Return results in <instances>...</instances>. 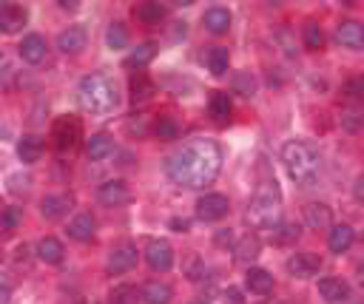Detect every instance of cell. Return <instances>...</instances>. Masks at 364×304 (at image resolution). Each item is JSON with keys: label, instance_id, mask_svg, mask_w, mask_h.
Returning a JSON list of instances; mask_svg holds the SVG:
<instances>
[{"label": "cell", "instance_id": "11", "mask_svg": "<svg viewBox=\"0 0 364 304\" xmlns=\"http://www.w3.org/2000/svg\"><path fill=\"white\" fill-rule=\"evenodd\" d=\"M97 199L103 205H108V208H117V205H126L131 199V191H129V185L123 179H108V182H103V185H100Z\"/></svg>", "mask_w": 364, "mask_h": 304}, {"label": "cell", "instance_id": "24", "mask_svg": "<svg viewBox=\"0 0 364 304\" xmlns=\"http://www.w3.org/2000/svg\"><path fill=\"white\" fill-rule=\"evenodd\" d=\"M245 287L251 293H256V296H267L273 290V276L267 270H262V267H251L245 273Z\"/></svg>", "mask_w": 364, "mask_h": 304}, {"label": "cell", "instance_id": "22", "mask_svg": "<svg viewBox=\"0 0 364 304\" xmlns=\"http://www.w3.org/2000/svg\"><path fill=\"white\" fill-rule=\"evenodd\" d=\"M231 111H233L231 94H225V91H214V94H210V100H208V114L214 117V123H228Z\"/></svg>", "mask_w": 364, "mask_h": 304}, {"label": "cell", "instance_id": "29", "mask_svg": "<svg viewBox=\"0 0 364 304\" xmlns=\"http://www.w3.org/2000/svg\"><path fill=\"white\" fill-rule=\"evenodd\" d=\"M129 91H131V100L134 103H145L151 94H154V83H151V77L145 71H137L129 83Z\"/></svg>", "mask_w": 364, "mask_h": 304}, {"label": "cell", "instance_id": "2", "mask_svg": "<svg viewBox=\"0 0 364 304\" xmlns=\"http://www.w3.org/2000/svg\"><path fill=\"white\" fill-rule=\"evenodd\" d=\"M245 219L251 228H276L282 222V194L273 179H262L256 185Z\"/></svg>", "mask_w": 364, "mask_h": 304}, {"label": "cell", "instance_id": "26", "mask_svg": "<svg viewBox=\"0 0 364 304\" xmlns=\"http://www.w3.org/2000/svg\"><path fill=\"white\" fill-rule=\"evenodd\" d=\"M94 217L91 214H77L72 222H69V236L77 239V242H91L94 239Z\"/></svg>", "mask_w": 364, "mask_h": 304}, {"label": "cell", "instance_id": "31", "mask_svg": "<svg viewBox=\"0 0 364 304\" xmlns=\"http://www.w3.org/2000/svg\"><path fill=\"white\" fill-rule=\"evenodd\" d=\"M154 54H157V46H154V43L137 46V49L126 57V69H142V66H148L151 60H154Z\"/></svg>", "mask_w": 364, "mask_h": 304}, {"label": "cell", "instance_id": "8", "mask_svg": "<svg viewBox=\"0 0 364 304\" xmlns=\"http://www.w3.org/2000/svg\"><path fill=\"white\" fill-rule=\"evenodd\" d=\"M134 264H137V248L131 245V242H123V245L111 248L106 270L111 273V276H119V273H129Z\"/></svg>", "mask_w": 364, "mask_h": 304}, {"label": "cell", "instance_id": "19", "mask_svg": "<svg viewBox=\"0 0 364 304\" xmlns=\"http://www.w3.org/2000/svg\"><path fill=\"white\" fill-rule=\"evenodd\" d=\"M202 23L210 35H225L231 28V12L222 9V6H210L205 15H202Z\"/></svg>", "mask_w": 364, "mask_h": 304}, {"label": "cell", "instance_id": "44", "mask_svg": "<svg viewBox=\"0 0 364 304\" xmlns=\"http://www.w3.org/2000/svg\"><path fill=\"white\" fill-rule=\"evenodd\" d=\"M0 304H12V290L6 285H0Z\"/></svg>", "mask_w": 364, "mask_h": 304}, {"label": "cell", "instance_id": "48", "mask_svg": "<svg viewBox=\"0 0 364 304\" xmlns=\"http://www.w3.org/2000/svg\"><path fill=\"white\" fill-rule=\"evenodd\" d=\"M191 304H208V301H191Z\"/></svg>", "mask_w": 364, "mask_h": 304}, {"label": "cell", "instance_id": "45", "mask_svg": "<svg viewBox=\"0 0 364 304\" xmlns=\"http://www.w3.org/2000/svg\"><path fill=\"white\" fill-rule=\"evenodd\" d=\"M60 9H77V0H60Z\"/></svg>", "mask_w": 364, "mask_h": 304}, {"label": "cell", "instance_id": "47", "mask_svg": "<svg viewBox=\"0 0 364 304\" xmlns=\"http://www.w3.org/2000/svg\"><path fill=\"white\" fill-rule=\"evenodd\" d=\"M358 285H361V290H364V270L358 273Z\"/></svg>", "mask_w": 364, "mask_h": 304}, {"label": "cell", "instance_id": "38", "mask_svg": "<svg viewBox=\"0 0 364 304\" xmlns=\"http://www.w3.org/2000/svg\"><path fill=\"white\" fill-rule=\"evenodd\" d=\"M23 222V208H3L0 210V228L15 230Z\"/></svg>", "mask_w": 364, "mask_h": 304}, {"label": "cell", "instance_id": "1", "mask_svg": "<svg viewBox=\"0 0 364 304\" xmlns=\"http://www.w3.org/2000/svg\"><path fill=\"white\" fill-rule=\"evenodd\" d=\"M222 171V148L214 140H191L165 162V174L179 188H205Z\"/></svg>", "mask_w": 364, "mask_h": 304}, {"label": "cell", "instance_id": "36", "mask_svg": "<svg viewBox=\"0 0 364 304\" xmlns=\"http://www.w3.org/2000/svg\"><path fill=\"white\" fill-rule=\"evenodd\" d=\"M305 46L313 49V51L324 49V32H322L319 23H308V26H305Z\"/></svg>", "mask_w": 364, "mask_h": 304}, {"label": "cell", "instance_id": "27", "mask_svg": "<svg viewBox=\"0 0 364 304\" xmlns=\"http://www.w3.org/2000/svg\"><path fill=\"white\" fill-rule=\"evenodd\" d=\"M205 63H208L210 74L222 77V74H228V63H231V54H228V49H225V46H210V49L205 51Z\"/></svg>", "mask_w": 364, "mask_h": 304}, {"label": "cell", "instance_id": "39", "mask_svg": "<svg viewBox=\"0 0 364 304\" xmlns=\"http://www.w3.org/2000/svg\"><path fill=\"white\" fill-rule=\"evenodd\" d=\"M342 97H347V100H361V97H364V77H350V80L342 85Z\"/></svg>", "mask_w": 364, "mask_h": 304}, {"label": "cell", "instance_id": "25", "mask_svg": "<svg viewBox=\"0 0 364 304\" xmlns=\"http://www.w3.org/2000/svg\"><path fill=\"white\" fill-rule=\"evenodd\" d=\"M353 239H356V233H353L350 225H336L330 230V236H327V248L333 253H347L350 245H353Z\"/></svg>", "mask_w": 364, "mask_h": 304}, {"label": "cell", "instance_id": "50", "mask_svg": "<svg viewBox=\"0 0 364 304\" xmlns=\"http://www.w3.org/2000/svg\"><path fill=\"white\" fill-rule=\"evenodd\" d=\"M0 262H3V253H0Z\"/></svg>", "mask_w": 364, "mask_h": 304}, {"label": "cell", "instance_id": "35", "mask_svg": "<svg viewBox=\"0 0 364 304\" xmlns=\"http://www.w3.org/2000/svg\"><path fill=\"white\" fill-rule=\"evenodd\" d=\"M299 239V225H276L273 228V242L276 245H290V242H296Z\"/></svg>", "mask_w": 364, "mask_h": 304}, {"label": "cell", "instance_id": "18", "mask_svg": "<svg viewBox=\"0 0 364 304\" xmlns=\"http://www.w3.org/2000/svg\"><path fill=\"white\" fill-rule=\"evenodd\" d=\"M336 40L347 49H361L364 46V26L356 23V20H345L339 28H336Z\"/></svg>", "mask_w": 364, "mask_h": 304}, {"label": "cell", "instance_id": "15", "mask_svg": "<svg viewBox=\"0 0 364 304\" xmlns=\"http://www.w3.org/2000/svg\"><path fill=\"white\" fill-rule=\"evenodd\" d=\"M259 253H262V242H259V236H254V233H245V236H242L236 245H233V259H236L239 264H251L254 259H259Z\"/></svg>", "mask_w": 364, "mask_h": 304}, {"label": "cell", "instance_id": "5", "mask_svg": "<svg viewBox=\"0 0 364 304\" xmlns=\"http://www.w3.org/2000/svg\"><path fill=\"white\" fill-rule=\"evenodd\" d=\"M51 140H54V148L57 151H74L83 140V126H80V119L74 117H60L54 119V126H51Z\"/></svg>", "mask_w": 364, "mask_h": 304}, {"label": "cell", "instance_id": "49", "mask_svg": "<svg viewBox=\"0 0 364 304\" xmlns=\"http://www.w3.org/2000/svg\"><path fill=\"white\" fill-rule=\"evenodd\" d=\"M361 245H364V233H361Z\"/></svg>", "mask_w": 364, "mask_h": 304}, {"label": "cell", "instance_id": "46", "mask_svg": "<svg viewBox=\"0 0 364 304\" xmlns=\"http://www.w3.org/2000/svg\"><path fill=\"white\" fill-rule=\"evenodd\" d=\"M3 69H6V54L0 51V71H3Z\"/></svg>", "mask_w": 364, "mask_h": 304}, {"label": "cell", "instance_id": "20", "mask_svg": "<svg viewBox=\"0 0 364 304\" xmlns=\"http://www.w3.org/2000/svg\"><path fill=\"white\" fill-rule=\"evenodd\" d=\"M38 256H40V262H46V264H60V262H63V256H66V248H63V242H60V239L43 236V239L38 242Z\"/></svg>", "mask_w": 364, "mask_h": 304}, {"label": "cell", "instance_id": "40", "mask_svg": "<svg viewBox=\"0 0 364 304\" xmlns=\"http://www.w3.org/2000/svg\"><path fill=\"white\" fill-rule=\"evenodd\" d=\"M111 304H137V290L134 287H117L111 296Z\"/></svg>", "mask_w": 364, "mask_h": 304}, {"label": "cell", "instance_id": "32", "mask_svg": "<svg viewBox=\"0 0 364 304\" xmlns=\"http://www.w3.org/2000/svg\"><path fill=\"white\" fill-rule=\"evenodd\" d=\"M106 43L108 49H126L129 46V28L123 23H111L106 32Z\"/></svg>", "mask_w": 364, "mask_h": 304}, {"label": "cell", "instance_id": "17", "mask_svg": "<svg viewBox=\"0 0 364 304\" xmlns=\"http://www.w3.org/2000/svg\"><path fill=\"white\" fill-rule=\"evenodd\" d=\"M69 208H72V196H66V194H51V196H43L40 214H43L46 219H60V217L69 214Z\"/></svg>", "mask_w": 364, "mask_h": 304}, {"label": "cell", "instance_id": "43", "mask_svg": "<svg viewBox=\"0 0 364 304\" xmlns=\"http://www.w3.org/2000/svg\"><path fill=\"white\" fill-rule=\"evenodd\" d=\"M171 228H174L176 233H185V230H188V219H171Z\"/></svg>", "mask_w": 364, "mask_h": 304}, {"label": "cell", "instance_id": "42", "mask_svg": "<svg viewBox=\"0 0 364 304\" xmlns=\"http://www.w3.org/2000/svg\"><path fill=\"white\" fill-rule=\"evenodd\" d=\"M353 196H356L358 202H364V176H358V179H356V185H353Z\"/></svg>", "mask_w": 364, "mask_h": 304}, {"label": "cell", "instance_id": "4", "mask_svg": "<svg viewBox=\"0 0 364 304\" xmlns=\"http://www.w3.org/2000/svg\"><path fill=\"white\" fill-rule=\"evenodd\" d=\"M282 162H285L288 176L296 182V185H301V188H308L311 182L319 176V165H322L319 151H316L311 142H305V140H290V142H285V148H282Z\"/></svg>", "mask_w": 364, "mask_h": 304}, {"label": "cell", "instance_id": "7", "mask_svg": "<svg viewBox=\"0 0 364 304\" xmlns=\"http://www.w3.org/2000/svg\"><path fill=\"white\" fill-rule=\"evenodd\" d=\"M228 210H231V202L228 196L222 194H205L199 202H197V217L202 222H217L222 217H228Z\"/></svg>", "mask_w": 364, "mask_h": 304}, {"label": "cell", "instance_id": "13", "mask_svg": "<svg viewBox=\"0 0 364 304\" xmlns=\"http://www.w3.org/2000/svg\"><path fill=\"white\" fill-rule=\"evenodd\" d=\"M17 51H20V57L26 60L28 66H38V63H43V60H46L49 46H46V37H40V35H26Z\"/></svg>", "mask_w": 364, "mask_h": 304}, {"label": "cell", "instance_id": "28", "mask_svg": "<svg viewBox=\"0 0 364 304\" xmlns=\"http://www.w3.org/2000/svg\"><path fill=\"white\" fill-rule=\"evenodd\" d=\"M171 298H174V290L165 282H148L142 287V301L145 304H171Z\"/></svg>", "mask_w": 364, "mask_h": 304}, {"label": "cell", "instance_id": "37", "mask_svg": "<svg viewBox=\"0 0 364 304\" xmlns=\"http://www.w3.org/2000/svg\"><path fill=\"white\" fill-rule=\"evenodd\" d=\"M154 134H157L160 140H176V134H179V126L174 123L171 117H160L157 123H154Z\"/></svg>", "mask_w": 364, "mask_h": 304}, {"label": "cell", "instance_id": "6", "mask_svg": "<svg viewBox=\"0 0 364 304\" xmlns=\"http://www.w3.org/2000/svg\"><path fill=\"white\" fill-rule=\"evenodd\" d=\"M145 262L151 270L157 273H168L174 267V248L168 245L165 239H151L145 248Z\"/></svg>", "mask_w": 364, "mask_h": 304}, {"label": "cell", "instance_id": "12", "mask_svg": "<svg viewBox=\"0 0 364 304\" xmlns=\"http://www.w3.org/2000/svg\"><path fill=\"white\" fill-rule=\"evenodd\" d=\"M85 43H88V35L83 26H69L57 35V49L63 54H80L85 49Z\"/></svg>", "mask_w": 364, "mask_h": 304}, {"label": "cell", "instance_id": "9", "mask_svg": "<svg viewBox=\"0 0 364 304\" xmlns=\"http://www.w3.org/2000/svg\"><path fill=\"white\" fill-rule=\"evenodd\" d=\"M319 270H322V259L316 253H311V251L293 253L288 259V273H290V276H296V279H313Z\"/></svg>", "mask_w": 364, "mask_h": 304}, {"label": "cell", "instance_id": "21", "mask_svg": "<svg viewBox=\"0 0 364 304\" xmlns=\"http://www.w3.org/2000/svg\"><path fill=\"white\" fill-rule=\"evenodd\" d=\"M85 154H88V160H94V162L108 160V157L114 154V140H111L108 134H94V137H88Z\"/></svg>", "mask_w": 364, "mask_h": 304}, {"label": "cell", "instance_id": "23", "mask_svg": "<svg viewBox=\"0 0 364 304\" xmlns=\"http://www.w3.org/2000/svg\"><path fill=\"white\" fill-rule=\"evenodd\" d=\"M319 296H322L324 301H330V304H339V301H347V298H350V287H347V282H342V279H322V282H319Z\"/></svg>", "mask_w": 364, "mask_h": 304}, {"label": "cell", "instance_id": "14", "mask_svg": "<svg viewBox=\"0 0 364 304\" xmlns=\"http://www.w3.org/2000/svg\"><path fill=\"white\" fill-rule=\"evenodd\" d=\"M43 151H46V145H43V140L35 137V134H26V137H20V142H17V157H20L23 165H35V162H40Z\"/></svg>", "mask_w": 364, "mask_h": 304}, {"label": "cell", "instance_id": "33", "mask_svg": "<svg viewBox=\"0 0 364 304\" xmlns=\"http://www.w3.org/2000/svg\"><path fill=\"white\" fill-rule=\"evenodd\" d=\"M233 91L242 94V97H254L256 94V77L251 71H239L233 77Z\"/></svg>", "mask_w": 364, "mask_h": 304}, {"label": "cell", "instance_id": "34", "mask_svg": "<svg viewBox=\"0 0 364 304\" xmlns=\"http://www.w3.org/2000/svg\"><path fill=\"white\" fill-rule=\"evenodd\" d=\"M342 128L350 131V134L361 131V128H364V111H356V108L342 111Z\"/></svg>", "mask_w": 364, "mask_h": 304}, {"label": "cell", "instance_id": "16", "mask_svg": "<svg viewBox=\"0 0 364 304\" xmlns=\"http://www.w3.org/2000/svg\"><path fill=\"white\" fill-rule=\"evenodd\" d=\"M305 222L313 230H324L333 225V210L324 202H308L305 205Z\"/></svg>", "mask_w": 364, "mask_h": 304}, {"label": "cell", "instance_id": "3", "mask_svg": "<svg viewBox=\"0 0 364 304\" xmlns=\"http://www.w3.org/2000/svg\"><path fill=\"white\" fill-rule=\"evenodd\" d=\"M77 100H80V108L88 111V114H111L119 103V94H117V85L111 83V77L106 74H88L80 80L77 85Z\"/></svg>", "mask_w": 364, "mask_h": 304}, {"label": "cell", "instance_id": "41", "mask_svg": "<svg viewBox=\"0 0 364 304\" xmlns=\"http://www.w3.org/2000/svg\"><path fill=\"white\" fill-rule=\"evenodd\" d=\"M9 191H12V194H26V191H28V176L15 174V176L9 179Z\"/></svg>", "mask_w": 364, "mask_h": 304}, {"label": "cell", "instance_id": "30", "mask_svg": "<svg viewBox=\"0 0 364 304\" xmlns=\"http://www.w3.org/2000/svg\"><path fill=\"white\" fill-rule=\"evenodd\" d=\"M134 17H137V23H142V26H157V23L165 17V9H163L160 3H137V6H134Z\"/></svg>", "mask_w": 364, "mask_h": 304}, {"label": "cell", "instance_id": "10", "mask_svg": "<svg viewBox=\"0 0 364 304\" xmlns=\"http://www.w3.org/2000/svg\"><path fill=\"white\" fill-rule=\"evenodd\" d=\"M28 12L17 3H0V32L3 35H17L20 28L26 26Z\"/></svg>", "mask_w": 364, "mask_h": 304}]
</instances>
